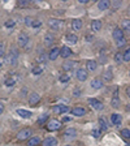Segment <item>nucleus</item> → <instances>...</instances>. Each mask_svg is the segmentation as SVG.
Wrapping results in <instances>:
<instances>
[{
	"instance_id": "f257e3e1",
	"label": "nucleus",
	"mask_w": 130,
	"mask_h": 146,
	"mask_svg": "<svg viewBox=\"0 0 130 146\" xmlns=\"http://www.w3.org/2000/svg\"><path fill=\"white\" fill-rule=\"evenodd\" d=\"M17 58H18V51L15 50V47H12L11 51L8 52V55L5 56V63L15 65V64H17Z\"/></svg>"
},
{
	"instance_id": "f03ea898",
	"label": "nucleus",
	"mask_w": 130,
	"mask_h": 146,
	"mask_svg": "<svg viewBox=\"0 0 130 146\" xmlns=\"http://www.w3.org/2000/svg\"><path fill=\"white\" fill-rule=\"evenodd\" d=\"M31 134H33V132H31L30 128H25V129H22V131H20L17 133V138L18 140H30L31 138Z\"/></svg>"
},
{
	"instance_id": "7ed1b4c3",
	"label": "nucleus",
	"mask_w": 130,
	"mask_h": 146,
	"mask_svg": "<svg viewBox=\"0 0 130 146\" xmlns=\"http://www.w3.org/2000/svg\"><path fill=\"white\" fill-rule=\"evenodd\" d=\"M60 128H61V123L57 121V120H51L47 124V131H49V132H55V131H57V129H60Z\"/></svg>"
},
{
	"instance_id": "20e7f679",
	"label": "nucleus",
	"mask_w": 130,
	"mask_h": 146,
	"mask_svg": "<svg viewBox=\"0 0 130 146\" xmlns=\"http://www.w3.org/2000/svg\"><path fill=\"white\" fill-rule=\"evenodd\" d=\"M88 103L92 106V108L98 110V111H102V110H103V103L99 102L98 99H95V98H90V99H88Z\"/></svg>"
},
{
	"instance_id": "39448f33",
	"label": "nucleus",
	"mask_w": 130,
	"mask_h": 146,
	"mask_svg": "<svg viewBox=\"0 0 130 146\" xmlns=\"http://www.w3.org/2000/svg\"><path fill=\"white\" fill-rule=\"evenodd\" d=\"M27 43H29V36L25 33H21L18 35V44H20V47H26Z\"/></svg>"
},
{
	"instance_id": "423d86ee",
	"label": "nucleus",
	"mask_w": 130,
	"mask_h": 146,
	"mask_svg": "<svg viewBox=\"0 0 130 146\" xmlns=\"http://www.w3.org/2000/svg\"><path fill=\"white\" fill-rule=\"evenodd\" d=\"M39 100H40L39 94H36V93H31L30 97H29V104H30V106H36Z\"/></svg>"
},
{
	"instance_id": "0eeeda50",
	"label": "nucleus",
	"mask_w": 130,
	"mask_h": 146,
	"mask_svg": "<svg viewBox=\"0 0 130 146\" xmlns=\"http://www.w3.org/2000/svg\"><path fill=\"white\" fill-rule=\"evenodd\" d=\"M52 110H53V112H55V113H57V115H60V113L68 112V111H69V107L64 106V104H59V106H55Z\"/></svg>"
},
{
	"instance_id": "6e6552de",
	"label": "nucleus",
	"mask_w": 130,
	"mask_h": 146,
	"mask_svg": "<svg viewBox=\"0 0 130 146\" xmlns=\"http://www.w3.org/2000/svg\"><path fill=\"white\" fill-rule=\"evenodd\" d=\"M57 56H60V48H59V47H53L48 54V59L49 60H56Z\"/></svg>"
},
{
	"instance_id": "1a4fd4ad",
	"label": "nucleus",
	"mask_w": 130,
	"mask_h": 146,
	"mask_svg": "<svg viewBox=\"0 0 130 146\" xmlns=\"http://www.w3.org/2000/svg\"><path fill=\"white\" fill-rule=\"evenodd\" d=\"M48 25H49V27H51V29L57 30V29H60V26H61V21L56 20V18H49V20H48Z\"/></svg>"
},
{
	"instance_id": "9d476101",
	"label": "nucleus",
	"mask_w": 130,
	"mask_h": 146,
	"mask_svg": "<svg viewBox=\"0 0 130 146\" xmlns=\"http://www.w3.org/2000/svg\"><path fill=\"white\" fill-rule=\"evenodd\" d=\"M60 56L61 58H64V59L72 56V50H70L68 46H64L63 48H60Z\"/></svg>"
},
{
	"instance_id": "9b49d317",
	"label": "nucleus",
	"mask_w": 130,
	"mask_h": 146,
	"mask_svg": "<svg viewBox=\"0 0 130 146\" xmlns=\"http://www.w3.org/2000/svg\"><path fill=\"white\" fill-rule=\"evenodd\" d=\"M91 88L92 89H102L103 88V80L99 78V77L94 78L92 81H91Z\"/></svg>"
},
{
	"instance_id": "f8f14e48",
	"label": "nucleus",
	"mask_w": 130,
	"mask_h": 146,
	"mask_svg": "<svg viewBox=\"0 0 130 146\" xmlns=\"http://www.w3.org/2000/svg\"><path fill=\"white\" fill-rule=\"evenodd\" d=\"M43 146H56L57 145V140L53 138V137H47L44 141L42 142Z\"/></svg>"
},
{
	"instance_id": "ddd939ff",
	"label": "nucleus",
	"mask_w": 130,
	"mask_h": 146,
	"mask_svg": "<svg viewBox=\"0 0 130 146\" xmlns=\"http://www.w3.org/2000/svg\"><path fill=\"white\" fill-rule=\"evenodd\" d=\"M109 7H111V1H109V0H100L99 3H98L99 11H106V9H108Z\"/></svg>"
},
{
	"instance_id": "4468645a",
	"label": "nucleus",
	"mask_w": 130,
	"mask_h": 146,
	"mask_svg": "<svg viewBox=\"0 0 130 146\" xmlns=\"http://www.w3.org/2000/svg\"><path fill=\"white\" fill-rule=\"evenodd\" d=\"M72 115H74V116H83V115H86V110L83 108V107H74V108L72 110Z\"/></svg>"
},
{
	"instance_id": "2eb2a0df",
	"label": "nucleus",
	"mask_w": 130,
	"mask_h": 146,
	"mask_svg": "<svg viewBox=\"0 0 130 146\" xmlns=\"http://www.w3.org/2000/svg\"><path fill=\"white\" fill-rule=\"evenodd\" d=\"M77 78H78L79 81H85V80L87 78V72H86V69L77 70Z\"/></svg>"
},
{
	"instance_id": "dca6fc26",
	"label": "nucleus",
	"mask_w": 130,
	"mask_h": 146,
	"mask_svg": "<svg viewBox=\"0 0 130 146\" xmlns=\"http://www.w3.org/2000/svg\"><path fill=\"white\" fill-rule=\"evenodd\" d=\"M72 27H73V30H81L82 29V21L81 20H78V18H76V20H73L72 21Z\"/></svg>"
},
{
	"instance_id": "f3484780",
	"label": "nucleus",
	"mask_w": 130,
	"mask_h": 146,
	"mask_svg": "<svg viewBox=\"0 0 130 146\" xmlns=\"http://www.w3.org/2000/svg\"><path fill=\"white\" fill-rule=\"evenodd\" d=\"M113 38H115L116 40L122 39V38H124V31H122V29H115V30H113Z\"/></svg>"
},
{
	"instance_id": "a211bd4d",
	"label": "nucleus",
	"mask_w": 130,
	"mask_h": 146,
	"mask_svg": "<svg viewBox=\"0 0 130 146\" xmlns=\"http://www.w3.org/2000/svg\"><path fill=\"white\" fill-rule=\"evenodd\" d=\"M44 40H46V46H52L55 42V36L51 33H48V34H46Z\"/></svg>"
},
{
	"instance_id": "6ab92c4d",
	"label": "nucleus",
	"mask_w": 130,
	"mask_h": 146,
	"mask_svg": "<svg viewBox=\"0 0 130 146\" xmlns=\"http://www.w3.org/2000/svg\"><path fill=\"white\" fill-rule=\"evenodd\" d=\"M96 67H98V63L95 60H88L87 63H86V68H87V70H95L96 69Z\"/></svg>"
},
{
	"instance_id": "aec40b11",
	"label": "nucleus",
	"mask_w": 130,
	"mask_h": 146,
	"mask_svg": "<svg viewBox=\"0 0 130 146\" xmlns=\"http://www.w3.org/2000/svg\"><path fill=\"white\" fill-rule=\"evenodd\" d=\"M40 143L39 137H31L30 140L27 141V146H38Z\"/></svg>"
},
{
	"instance_id": "412c9836",
	"label": "nucleus",
	"mask_w": 130,
	"mask_h": 146,
	"mask_svg": "<svg viewBox=\"0 0 130 146\" xmlns=\"http://www.w3.org/2000/svg\"><path fill=\"white\" fill-rule=\"evenodd\" d=\"M64 136L67 137V138H68V137H69V138H73V137L77 136V131H76V129H73V128H69V129H67V131H65Z\"/></svg>"
},
{
	"instance_id": "4be33fe9",
	"label": "nucleus",
	"mask_w": 130,
	"mask_h": 146,
	"mask_svg": "<svg viewBox=\"0 0 130 146\" xmlns=\"http://www.w3.org/2000/svg\"><path fill=\"white\" fill-rule=\"evenodd\" d=\"M17 115H20L21 117H25V119H29L31 116V112L30 111H26V110H17Z\"/></svg>"
},
{
	"instance_id": "5701e85b",
	"label": "nucleus",
	"mask_w": 130,
	"mask_h": 146,
	"mask_svg": "<svg viewBox=\"0 0 130 146\" xmlns=\"http://www.w3.org/2000/svg\"><path fill=\"white\" fill-rule=\"evenodd\" d=\"M111 120H112V123L115 125H120V124H121V116L118 115V113H113V115L111 116Z\"/></svg>"
},
{
	"instance_id": "b1692460",
	"label": "nucleus",
	"mask_w": 130,
	"mask_h": 146,
	"mask_svg": "<svg viewBox=\"0 0 130 146\" xmlns=\"http://www.w3.org/2000/svg\"><path fill=\"white\" fill-rule=\"evenodd\" d=\"M91 27H92L94 31H99L100 29H102V22H100L99 20H94L92 24H91Z\"/></svg>"
},
{
	"instance_id": "393cba45",
	"label": "nucleus",
	"mask_w": 130,
	"mask_h": 146,
	"mask_svg": "<svg viewBox=\"0 0 130 146\" xmlns=\"http://www.w3.org/2000/svg\"><path fill=\"white\" fill-rule=\"evenodd\" d=\"M74 65H76V61H65V63L63 64V69L64 70H70V69H73Z\"/></svg>"
},
{
	"instance_id": "a878e982",
	"label": "nucleus",
	"mask_w": 130,
	"mask_h": 146,
	"mask_svg": "<svg viewBox=\"0 0 130 146\" xmlns=\"http://www.w3.org/2000/svg\"><path fill=\"white\" fill-rule=\"evenodd\" d=\"M67 40L69 43H72V44H76V43L78 42V36L74 35V34H68V35H67Z\"/></svg>"
},
{
	"instance_id": "bb28decb",
	"label": "nucleus",
	"mask_w": 130,
	"mask_h": 146,
	"mask_svg": "<svg viewBox=\"0 0 130 146\" xmlns=\"http://www.w3.org/2000/svg\"><path fill=\"white\" fill-rule=\"evenodd\" d=\"M43 70H44V67H43V65H39V64H38L36 67L33 68V73L35 74V76H38V74H42Z\"/></svg>"
},
{
	"instance_id": "cd10ccee",
	"label": "nucleus",
	"mask_w": 130,
	"mask_h": 146,
	"mask_svg": "<svg viewBox=\"0 0 130 146\" xmlns=\"http://www.w3.org/2000/svg\"><path fill=\"white\" fill-rule=\"evenodd\" d=\"M121 27H122V30L129 31L130 33V20H124L121 24Z\"/></svg>"
},
{
	"instance_id": "c85d7f7f",
	"label": "nucleus",
	"mask_w": 130,
	"mask_h": 146,
	"mask_svg": "<svg viewBox=\"0 0 130 146\" xmlns=\"http://www.w3.org/2000/svg\"><path fill=\"white\" fill-rule=\"evenodd\" d=\"M122 60H124V52H117V54L115 55V61L117 64H121Z\"/></svg>"
},
{
	"instance_id": "c756f323",
	"label": "nucleus",
	"mask_w": 130,
	"mask_h": 146,
	"mask_svg": "<svg viewBox=\"0 0 130 146\" xmlns=\"http://www.w3.org/2000/svg\"><path fill=\"white\" fill-rule=\"evenodd\" d=\"M99 127H100V129H103V131H107V129H108V125H107L106 119H103V117L99 119Z\"/></svg>"
},
{
	"instance_id": "7c9ffc66",
	"label": "nucleus",
	"mask_w": 130,
	"mask_h": 146,
	"mask_svg": "<svg viewBox=\"0 0 130 146\" xmlns=\"http://www.w3.org/2000/svg\"><path fill=\"white\" fill-rule=\"evenodd\" d=\"M47 120H48V115H47V113H43V115L38 119V123H39V124H44Z\"/></svg>"
},
{
	"instance_id": "2f4dec72",
	"label": "nucleus",
	"mask_w": 130,
	"mask_h": 146,
	"mask_svg": "<svg viewBox=\"0 0 130 146\" xmlns=\"http://www.w3.org/2000/svg\"><path fill=\"white\" fill-rule=\"evenodd\" d=\"M47 60V55L46 54H40L38 58H36V63H44Z\"/></svg>"
},
{
	"instance_id": "473e14b6",
	"label": "nucleus",
	"mask_w": 130,
	"mask_h": 146,
	"mask_svg": "<svg viewBox=\"0 0 130 146\" xmlns=\"http://www.w3.org/2000/svg\"><path fill=\"white\" fill-rule=\"evenodd\" d=\"M34 21H35V20H34L33 17H26L25 18V25H26V26H33Z\"/></svg>"
},
{
	"instance_id": "72a5a7b5",
	"label": "nucleus",
	"mask_w": 130,
	"mask_h": 146,
	"mask_svg": "<svg viewBox=\"0 0 130 146\" xmlns=\"http://www.w3.org/2000/svg\"><path fill=\"white\" fill-rule=\"evenodd\" d=\"M111 104H112V107L117 108V107L120 106V99H118L117 97H113V99H112V102H111Z\"/></svg>"
},
{
	"instance_id": "f704fd0d",
	"label": "nucleus",
	"mask_w": 130,
	"mask_h": 146,
	"mask_svg": "<svg viewBox=\"0 0 130 146\" xmlns=\"http://www.w3.org/2000/svg\"><path fill=\"white\" fill-rule=\"evenodd\" d=\"M5 55V43L4 42H0V58Z\"/></svg>"
},
{
	"instance_id": "c9c22d12",
	"label": "nucleus",
	"mask_w": 130,
	"mask_h": 146,
	"mask_svg": "<svg viewBox=\"0 0 130 146\" xmlns=\"http://www.w3.org/2000/svg\"><path fill=\"white\" fill-rule=\"evenodd\" d=\"M121 136L124 138H130V131L129 129H122L121 131Z\"/></svg>"
},
{
	"instance_id": "e433bc0d",
	"label": "nucleus",
	"mask_w": 130,
	"mask_h": 146,
	"mask_svg": "<svg viewBox=\"0 0 130 146\" xmlns=\"http://www.w3.org/2000/svg\"><path fill=\"white\" fill-rule=\"evenodd\" d=\"M124 60L125 61H130V48H127L124 52Z\"/></svg>"
},
{
	"instance_id": "4c0bfd02",
	"label": "nucleus",
	"mask_w": 130,
	"mask_h": 146,
	"mask_svg": "<svg viewBox=\"0 0 130 146\" xmlns=\"http://www.w3.org/2000/svg\"><path fill=\"white\" fill-rule=\"evenodd\" d=\"M104 80H107V81H111V80H112V73H111V70H107V72L104 73Z\"/></svg>"
},
{
	"instance_id": "58836bf2",
	"label": "nucleus",
	"mask_w": 130,
	"mask_h": 146,
	"mask_svg": "<svg viewBox=\"0 0 130 146\" xmlns=\"http://www.w3.org/2000/svg\"><path fill=\"white\" fill-rule=\"evenodd\" d=\"M125 44H126V39H125V38L117 40V47H120V48H121V47H124Z\"/></svg>"
},
{
	"instance_id": "ea45409f",
	"label": "nucleus",
	"mask_w": 130,
	"mask_h": 146,
	"mask_svg": "<svg viewBox=\"0 0 130 146\" xmlns=\"http://www.w3.org/2000/svg\"><path fill=\"white\" fill-rule=\"evenodd\" d=\"M70 80V76L69 74H63V76H60V81L61 82H68Z\"/></svg>"
},
{
	"instance_id": "a19ab883",
	"label": "nucleus",
	"mask_w": 130,
	"mask_h": 146,
	"mask_svg": "<svg viewBox=\"0 0 130 146\" xmlns=\"http://www.w3.org/2000/svg\"><path fill=\"white\" fill-rule=\"evenodd\" d=\"M15 84H16V81H15L13 78H7V80H5V85H7V86H13Z\"/></svg>"
},
{
	"instance_id": "79ce46f5",
	"label": "nucleus",
	"mask_w": 130,
	"mask_h": 146,
	"mask_svg": "<svg viewBox=\"0 0 130 146\" xmlns=\"http://www.w3.org/2000/svg\"><path fill=\"white\" fill-rule=\"evenodd\" d=\"M15 25H16V21H13V20H8L5 22V27H13Z\"/></svg>"
},
{
	"instance_id": "37998d69",
	"label": "nucleus",
	"mask_w": 130,
	"mask_h": 146,
	"mask_svg": "<svg viewBox=\"0 0 130 146\" xmlns=\"http://www.w3.org/2000/svg\"><path fill=\"white\" fill-rule=\"evenodd\" d=\"M92 136H94V137H99L100 136V131H99V129H94V131H92Z\"/></svg>"
},
{
	"instance_id": "c03bdc74",
	"label": "nucleus",
	"mask_w": 130,
	"mask_h": 146,
	"mask_svg": "<svg viewBox=\"0 0 130 146\" xmlns=\"http://www.w3.org/2000/svg\"><path fill=\"white\" fill-rule=\"evenodd\" d=\"M40 25H42V22L38 21V20H35V21H34V24H33V27H39Z\"/></svg>"
},
{
	"instance_id": "a18cd8bd",
	"label": "nucleus",
	"mask_w": 130,
	"mask_h": 146,
	"mask_svg": "<svg viewBox=\"0 0 130 146\" xmlns=\"http://www.w3.org/2000/svg\"><path fill=\"white\" fill-rule=\"evenodd\" d=\"M111 5H113L115 8H117V7L121 5V1H118V0H117V1H113V3H111Z\"/></svg>"
},
{
	"instance_id": "49530a36",
	"label": "nucleus",
	"mask_w": 130,
	"mask_h": 146,
	"mask_svg": "<svg viewBox=\"0 0 130 146\" xmlns=\"http://www.w3.org/2000/svg\"><path fill=\"white\" fill-rule=\"evenodd\" d=\"M18 4H20L21 7H26L27 4H29V1H27V0H21V1H20Z\"/></svg>"
},
{
	"instance_id": "de8ad7c7",
	"label": "nucleus",
	"mask_w": 130,
	"mask_h": 146,
	"mask_svg": "<svg viewBox=\"0 0 130 146\" xmlns=\"http://www.w3.org/2000/svg\"><path fill=\"white\" fill-rule=\"evenodd\" d=\"M3 111H4V104H3V103H0V115L3 113Z\"/></svg>"
},
{
	"instance_id": "09e8293b",
	"label": "nucleus",
	"mask_w": 130,
	"mask_h": 146,
	"mask_svg": "<svg viewBox=\"0 0 130 146\" xmlns=\"http://www.w3.org/2000/svg\"><path fill=\"white\" fill-rule=\"evenodd\" d=\"M63 121H70V117H64Z\"/></svg>"
},
{
	"instance_id": "8fccbe9b",
	"label": "nucleus",
	"mask_w": 130,
	"mask_h": 146,
	"mask_svg": "<svg viewBox=\"0 0 130 146\" xmlns=\"http://www.w3.org/2000/svg\"><path fill=\"white\" fill-rule=\"evenodd\" d=\"M88 0H79V3H82V4H85V3H87Z\"/></svg>"
},
{
	"instance_id": "3c124183",
	"label": "nucleus",
	"mask_w": 130,
	"mask_h": 146,
	"mask_svg": "<svg viewBox=\"0 0 130 146\" xmlns=\"http://www.w3.org/2000/svg\"><path fill=\"white\" fill-rule=\"evenodd\" d=\"M126 94L130 97V88H127V89H126Z\"/></svg>"
},
{
	"instance_id": "603ef678",
	"label": "nucleus",
	"mask_w": 130,
	"mask_h": 146,
	"mask_svg": "<svg viewBox=\"0 0 130 146\" xmlns=\"http://www.w3.org/2000/svg\"><path fill=\"white\" fill-rule=\"evenodd\" d=\"M126 110H127V111H130V104H129V106L126 107Z\"/></svg>"
},
{
	"instance_id": "864d4df0",
	"label": "nucleus",
	"mask_w": 130,
	"mask_h": 146,
	"mask_svg": "<svg viewBox=\"0 0 130 146\" xmlns=\"http://www.w3.org/2000/svg\"><path fill=\"white\" fill-rule=\"evenodd\" d=\"M127 13H129V15H130V7H129V8H127Z\"/></svg>"
},
{
	"instance_id": "5fc2aeb1",
	"label": "nucleus",
	"mask_w": 130,
	"mask_h": 146,
	"mask_svg": "<svg viewBox=\"0 0 130 146\" xmlns=\"http://www.w3.org/2000/svg\"><path fill=\"white\" fill-rule=\"evenodd\" d=\"M0 67H1V63H0Z\"/></svg>"
}]
</instances>
